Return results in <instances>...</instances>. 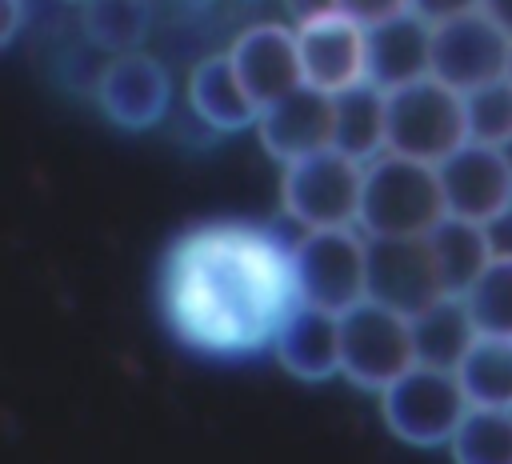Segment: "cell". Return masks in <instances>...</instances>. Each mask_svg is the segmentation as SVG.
Returning <instances> with one entry per match:
<instances>
[{
    "instance_id": "9",
    "label": "cell",
    "mask_w": 512,
    "mask_h": 464,
    "mask_svg": "<svg viewBox=\"0 0 512 464\" xmlns=\"http://www.w3.org/2000/svg\"><path fill=\"white\" fill-rule=\"evenodd\" d=\"M448 216L492 228L512 212V152L480 140H464L440 168Z\"/></svg>"
},
{
    "instance_id": "10",
    "label": "cell",
    "mask_w": 512,
    "mask_h": 464,
    "mask_svg": "<svg viewBox=\"0 0 512 464\" xmlns=\"http://www.w3.org/2000/svg\"><path fill=\"white\" fill-rule=\"evenodd\" d=\"M508 52H512V36L500 24H492L480 8L432 24V76L456 92H472L492 80H504Z\"/></svg>"
},
{
    "instance_id": "7",
    "label": "cell",
    "mask_w": 512,
    "mask_h": 464,
    "mask_svg": "<svg viewBox=\"0 0 512 464\" xmlns=\"http://www.w3.org/2000/svg\"><path fill=\"white\" fill-rule=\"evenodd\" d=\"M292 272L304 304L348 312L368 296V236L352 228H312L292 240Z\"/></svg>"
},
{
    "instance_id": "22",
    "label": "cell",
    "mask_w": 512,
    "mask_h": 464,
    "mask_svg": "<svg viewBox=\"0 0 512 464\" xmlns=\"http://www.w3.org/2000/svg\"><path fill=\"white\" fill-rule=\"evenodd\" d=\"M80 28L84 40L108 56L140 52L152 28V8L148 0H92L80 8Z\"/></svg>"
},
{
    "instance_id": "19",
    "label": "cell",
    "mask_w": 512,
    "mask_h": 464,
    "mask_svg": "<svg viewBox=\"0 0 512 464\" xmlns=\"http://www.w3.org/2000/svg\"><path fill=\"white\" fill-rule=\"evenodd\" d=\"M412 336H416V364L432 368H460L468 348L476 344L480 328L464 304V296H440L424 312L412 316Z\"/></svg>"
},
{
    "instance_id": "1",
    "label": "cell",
    "mask_w": 512,
    "mask_h": 464,
    "mask_svg": "<svg viewBox=\"0 0 512 464\" xmlns=\"http://www.w3.org/2000/svg\"><path fill=\"white\" fill-rule=\"evenodd\" d=\"M160 320L172 340L208 360L272 352L300 308L292 244L248 220H208L180 232L160 260Z\"/></svg>"
},
{
    "instance_id": "14",
    "label": "cell",
    "mask_w": 512,
    "mask_h": 464,
    "mask_svg": "<svg viewBox=\"0 0 512 464\" xmlns=\"http://www.w3.org/2000/svg\"><path fill=\"white\" fill-rule=\"evenodd\" d=\"M256 140L264 156H272L280 168L332 148V96L312 84H300L296 92L260 108Z\"/></svg>"
},
{
    "instance_id": "17",
    "label": "cell",
    "mask_w": 512,
    "mask_h": 464,
    "mask_svg": "<svg viewBox=\"0 0 512 464\" xmlns=\"http://www.w3.org/2000/svg\"><path fill=\"white\" fill-rule=\"evenodd\" d=\"M432 76V24L404 12L380 28H368V80L384 92Z\"/></svg>"
},
{
    "instance_id": "6",
    "label": "cell",
    "mask_w": 512,
    "mask_h": 464,
    "mask_svg": "<svg viewBox=\"0 0 512 464\" xmlns=\"http://www.w3.org/2000/svg\"><path fill=\"white\" fill-rule=\"evenodd\" d=\"M360 188H364V164L336 148H324L316 156L284 164L280 208L300 232L352 228L360 220Z\"/></svg>"
},
{
    "instance_id": "16",
    "label": "cell",
    "mask_w": 512,
    "mask_h": 464,
    "mask_svg": "<svg viewBox=\"0 0 512 464\" xmlns=\"http://www.w3.org/2000/svg\"><path fill=\"white\" fill-rule=\"evenodd\" d=\"M188 108L212 132H248L260 120V104L248 96L228 52L204 56L188 76Z\"/></svg>"
},
{
    "instance_id": "13",
    "label": "cell",
    "mask_w": 512,
    "mask_h": 464,
    "mask_svg": "<svg viewBox=\"0 0 512 464\" xmlns=\"http://www.w3.org/2000/svg\"><path fill=\"white\" fill-rule=\"evenodd\" d=\"M228 56L248 88V96L268 108L280 96L296 92L304 84V68H300V44H296V24H280V20H256L248 28H240L228 44Z\"/></svg>"
},
{
    "instance_id": "3",
    "label": "cell",
    "mask_w": 512,
    "mask_h": 464,
    "mask_svg": "<svg viewBox=\"0 0 512 464\" xmlns=\"http://www.w3.org/2000/svg\"><path fill=\"white\" fill-rule=\"evenodd\" d=\"M416 364L412 316L364 296L340 312V376L360 392H384Z\"/></svg>"
},
{
    "instance_id": "21",
    "label": "cell",
    "mask_w": 512,
    "mask_h": 464,
    "mask_svg": "<svg viewBox=\"0 0 512 464\" xmlns=\"http://www.w3.org/2000/svg\"><path fill=\"white\" fill-rule=\"evenodd\" d=\"M456 376L472 408L512 412V336H476Z\"/></svg>"
},
{
    "instance_id": "26",
    "label": "cell",
    "mask_w": 512,
    "mask_h": 464,
    "mask_svg": "<svg viewBox=\"0 0 512 464\" xmlns=\"http://www.w3.org/2000/svg\"><path fill=\"white\" fill-rule=\"evenodd\" d=\"M328 4L336 12H344V16H352L364 28H380V24L412 12V0H328Z\"/></svg>"
},
{
    "instance_id": "18",
    "label": "cell",
    "mask_w": 512,
    "mask_h": 464,
    "mask_svg": "<svg viewBox=\"0 0 512 464\" xmlns=\"http://www.w3.org/2000/svg\"><path fill=\"white\" fill-rule=\"evenodd\" d=\"M332 148L372 164L388 152V92L372 80L332 96Z\"/></svg>"
},
{
    "instance_id": "27",
    "label": "cell",
    "mask_w": 512,
    "mask_h": 464,
    "mask_svg": "<svg viewBox=\"0 0 512 464\" xmlns=\"http://www.w3.org/2000/svg\"><path fill=\"white\" fill-rule=\"evenodd\" d=\"M476 8H480V0H412V12L428 24H444V20H456Z\"/></svg>"
},
{
    "instance_id": "5",
    "label": "cell",
    "mask_w": 512,
    "mask_h": 464,
    "mask_svg": "<svg viewBox=\"0 0 512 464\" xmlns=\"http://www.w3.org/2000/svg\"><path fill=\"white\" fill-rule=\"evenodd\" d=\"M468 392L452 368L412 364L400 380L380 392L384 428L408 448H448L460 420L468 416Z\"/></svg>"
},
{
    "instance_id": "20",
    "label": "cell",
    "mask_w": 512,
    "mask_h": 464,
    "mask_svg": "<svg viewBox=\"0 0 512 464\" xmlns=\"http://www.w3.org/2000/svg\"><path fill=\"white\" fill-rule=\"evenodd\" d=\"M428 248L436 256V268H440V280H444L448 296H464L496 256L488 228L472 224V220H460V216H444L428 232Z\"/></svg>"
},
{
    "instance_id": "30",
    "label": "cell",
    "mask_w": 512,
    "mask_h": 464,
    "mask_svg": "<svg viewBox=\"0 0 512 464\" xmlns=\"http://www.w3.org/2000/svg\"><path fill=\"white\" fill-rule=\"evenodd\" d=\"M504 76H508V84H512V52H508V72H504Z\"/></svg>"
},
{
    "instance_id": "28",
    "label": "cell",
    "mask_w": 512,
    "mask_h": 464,
    "mask_svg": "<svg viewBox=\"0 0 512 464\" xmlns=\"http://www.w3.org/2000/svg\"><path fill=\"white\" fill-rule=\"evenodd\" d=\"M0 12H4V20H0V44L8 48V44H16V36L24 28V0H0Z\"/></svg>"
},
{
    "instance_id": "11",
    "label": "cell",
    "mask_w": 512,
    "mask_h": 464,
    "mask_svg": "<svg viewBox=\"0 0 512 464\" xmlns=\"http://www.w3.org/2000/svg\"><path fill=\"white\" fill-rule=\"evenodd\" d=\"M96 104L108 124L124 132H148L168 116V104H172L168 68L144 48L108 56L96 80Z\"/></svg>"
},
{
    "instance_id": "15",
    "label": "cell",
    "mask_w": 512,
    "mask_h": 464,
    "mask_svg": "<svg viewBox=\"0 0 512 464\" xmlns=\"http://www.w3.org/2000/svg\"><path fill=\"white\" fill-rule=\"evenodd\" d=\"M272 356L300 384H324L340 376V312L300 300V308L280 328Z\"/></svg>"
},
{
    "instance_id": "8",
    "label": "cell",
    "mask_w": 512,
    "mask_h": 464,
    "mask_svg": "<svg viewBox=\"0 0 512 464\" xmlns=\"http://www.w3.org/2000/svg\"><path fill=\"white\" fill-rule=\"evenodd\" d=\"M296 44L304 84L340 96L368 80V28L336 12L332 4L296 20Z\"/></svg>"
},
{
    "instance_id": "31",
    "label": "cell",
    "mask_w": 512,
    "mask_h": 464,
    "mask_svg": "<svg viewBox=\"0 0 512 464\" xmlns=\"http://www.w3.org/2000/svg\"><path fill=\"white\" fill-rule=\"evenodd\" d=\"M72 4H80V8H84V4H92V0H72Z\"/></svg>"
},
{
    "instance_id": "23",
    "label": "cell",
    "mask_w": 512,
    "mask_h": 464,
    "mask_svg": "<svg viewBox=\"0 0 512 464\" xmlns=\"http://www.w3.org/2000/svg\"><path fill=\"white\" fill-rule=\"evenodd\" d=\"M452 464H512V412L468 408L456 436L448 440Z\"/></svg>"
},
{
    "instance_id": "25",
    "label": "cell",
    "mask_w": 512,
    "mask_h": 464,
    "mask_svg": "<svg viewBox=\"0 0 512 464\" xmlns=\"http://www.w3.org/2000/svg\"><path fill=\"white\" fill-rule=\"evenodd\" d=\"M464 116H468V140H480L492 148H512V84H508V76L464 92Z\"/></svg>"
},
{
    "instance_id": "29",
    "label": "cell",
    "mask_w": 512,
    "mask_h": 464,
    "mask_svg": "<svg viewBox=\"0 0 512 464\" xmlns=\"http://www.w3.org/2000/svg\"><path fill=\"white\" fill-rule=\"evenodd\" d=\"M480 12H484L492 24H500V28L512 36V0H480Z\"/></svg>"
},
{
    "instance_id": "4",
    "label": "cell",
    "mask_w": 512,
    "mask_h": 464,
    "mask_svg": "<svg viewBox=\"0 0 512 464\" xmlns=\"http://www.w3.org/2000/svg\"><path fill=\"white\" fill-rule=\"evenodd\" d=\"M464 140V92L436 76H420L388 92V152L440 168Z\"/></svg>"
},
{
    "instance_id": "12",
    "label": "cell",
    "mask_w": 512,
    "mask_h": 464,
    "mask_svg": "<svg viewBox=\"0 0 512 464\" xmlns=\"http://www.w3.org/2000/svg\"><path fill=\"white\" fill-rule=\"evenodd\" d=\"M368 296L384 300L408 316L424 312L440 296H448L428 236H396L368 240Z\"/></svg>"
},
{
    "instance_id": "2",
    "label": "cell",
    "mask_w": 512,
    "mask_h": 464,
    "mask_svg": "<svg viewBox=\"0 0 512 464\" xmlns=\"http://www.w3.org/2000/svg\"><path fill=\"white\" fill-rule=\"evenodd\" d=\"M444 188L440 172L432 164L384 152L372 164H364V188H360V220L356 228L368 240H396V236H428L440 220Z\"/></svg>"
},
{
    "instance_id": "24",
    "label": "cell",
    "mask_w": 512,
    "mask_h": 464,
    "mask_svg": "<svg viewBox=\"0 0 512 464\" xmlns=\"http://www.w3.org/2000/svg\"><path fill=\"white\" fill-rule=\"evenodd\" d=\"M464 304L480 336H512V252L492 256V264L464 292Z\"/></svg>"
}]
</instances>
